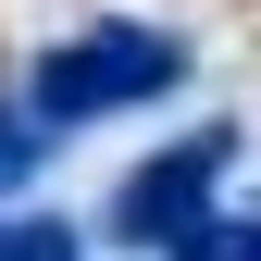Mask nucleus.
<instances>
[{
	"mask_svg": "<svg viewBox=\"0 0 261 261\" xmlns=\"http://www.w3.org/2000/svg\"><path fill=\"white\" fill-rule=\"evenodd\" d=\"M187 75V50L174 38H149V25H87V38H62L50 62H38V87H25V124H100V112H137V100H162V87Z\"/></svg>",
	"mask_w": 261,
	"mask_h": 261,
	"instance_id": "obj_1",
	"label": "nucleus"
},
{
	"mask_svg": "<svg viewBox=\"0 0 261 261\" xmlns=\"http://www.w3.org/2000/svg\"><path fill=\"white\" fill-rule=\"evenodd\" d=\"M212 187H224V124H199L187 149L137 162L124 199H112V224H124L137 249H199V237H212Z\"/></svg>",
	"mask_w": 261,
	"mask_h": 261,
	"instance_id": "obj_2",
	"label": "nucleus"
},
{
	"mask_svg": "<svg viewBox=\"0 0 261 261\" xmlns=\"http://www.w3.org/2000/svg\"><path fill=\"white\" fill-rule=\"evenodd\" d=\"M0 261H75V224L62 212H0Z\"/></svg>",
	"mask_w": 261,
	"mask_h": 261,
	"instance_id": "obj_3",
	"label": "nucleus"
},
{
	"mask_svg": "<svg viewBox=\"0 0 261 261\" xmlns=\"http://www.w3.org/2000/svg\"><path fill=\"white\" fill-rule=\"evenodd\" d=\"M174 261H261V224H249V237H237V224H212V237H199V249H174Z\"/></svg>",
	"mask_w": 261,
	"mask_h": 261,
	"instance_id": "obj_4",
	"label": "nucleus"
}]
</instances>
